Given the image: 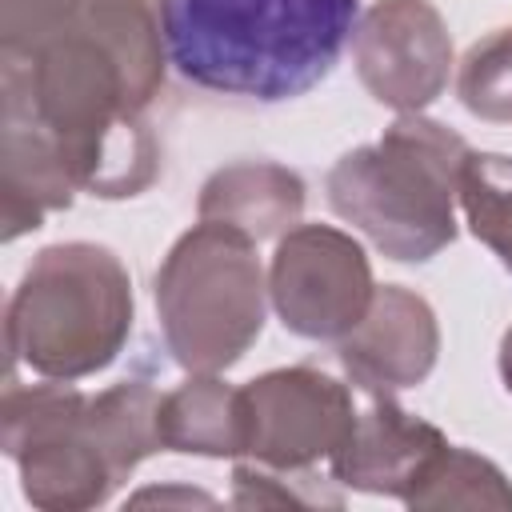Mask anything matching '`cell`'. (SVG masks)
<instances>
[{
  "label": "cell",
  "instance_id": "e0dca14e",
  "mask_svg": "<svg viewBox=\"0 0 512 512\" xmlns=\"http://www.w3.org/2000/svg\"><path fill=\"white\" fill-rule=\"evenodd\" d=\"M404 504L408 508H496V512H508L512 484L488 456L448 444L444 456L424 476V484Z\"/></svg>",
  "mask_w": 512,
  "mask_h": 512
},
{
  "label": "cell",
  "instance_id": "30bf717a",
  "mask_svg": "<svg viewBox=\"0 0 512 512\" xmlns=\"http://www.w3.org/2000/svg\"><path fill=\"white\" fill-rule=\"evenodd\" d=\"M336 356L352 384L372 396L416 388L432 376L440 356L436 312L420 292L404 284H380L364 320L344 340H336Z\"/></svg>",
  "mask_w": 512,
  "mask_h": 512
},
{
  "label": "cell",
  "instance_id": "2e32d148",
  "mask_svg": "<svg viewBox=\"0 0 512 512\" xmlns=\"http://www.w3.org/2000/svg\"><path fill=\"white\" fill-rule=\"evenodd\" d=\"M456 204L468 232L512 272V156L468 148L456 180Z\"/></svg>",
  "mask_w": 512,
  "mask_h": 512
},
{
  "label": "cell",
  "instance_id": "9a60e30c",
  "mask_svg": "<svg viewBox=\"0 0 512 512\" xmlns=\"http://www.w3.org/2000/svg\"><path fill=\"white\" fill-rule=\"evenodd\" d=\"M84 432L108 460L116 484H124L160 444V392L148 380H120L88 396Z\"/></svg>",
  "mask_w": 512,
  "mask_h": 512
},
{
  "label": "cell",
  "instance_id": "d6986e66",
  "mask_svg": "<svg viewBox=\"0 0 512 512\" xmlns=\"http://www.w3.org/2000/svg\"><path fill=\"white\" fill-rule=\"evenodd\" d=\"M232 504L236 508H344L336 480H324L316 468H272L240 456L232 468Z\"/></svg>",
  "mask_w": 512,
  "mask_h": 512
},
{
  "label": "cell",
  "instance_id": "8fae6325",
  "mask_svg": "<svg viewBox=\"0 0 512 512\" xmlns=\"http://www.w3.org/2000/svg\"><path fill=\"white\" fill-rule=\"evenodd\" d=\"M444 448H448V436L436 424L412 416L384 392V396H372L364 412H356L328 468H332V480L352 492L408 500L424 484L432 464L444 456Z\"/></svg>",
  "mask_w": 512,
  "mask_h": 512
},
{
  "label": "cell",
  "instance_id": "6da1fadb",
  "mask_svg": "<svg viewBox=\"0 0 512 512\" xmlns=\"http://www.w3.org/2000/svg\"><path fill=\"white\" fill-rule=\"evenodd\" d=\"M168 68L200 92L284 104L332 76L360 0H156Z\"/></svg>",
  "mask_w": 512,
  "mask_h": 512
},
{
  "label": "cell",
  "instance_id": "ac0fdd59",
  "mask_svg": "<svg viewBox=\"0 0 512 512\" xmlns=\"http://www.w3.org/2000/svg\"><path fill=\"white\" fill-rule=\"evenodd\" d=\"M460 104L484 124H512V24L480 36L456 68Z\"/></svg>",
  "mask_w": 512,
  "mask_h": 512
},
{
  "label": "cell",
  "instance_id": "ffe728a7",
  "mask_svg": "<svg viewBox=\"0 0 512 512\" xmlns=\"http://www.w3.org/2000/svg\"><path fill=\"white\" fill-rule=\"evenodd\" d=\"M68 24V0H0V56L28 60Z\"/></svg>",
  "mask_w": 512,
  "mask_h": 512
},
{
  "label": "cell",
  "instance_id": "7402d4cb",
  "mask_svg": "<svg viewBox=\"0 0 512 512\" xmlns=\"http://www.w3.org/2000/svg\"><path fill=\"white\" fill-rule=\"evenodd\" d=\"M496 364H500V380H504V388L512 392V324H508V332H504V340H500V356H496Z\"/></svg>",
  "mask_w": 512,
  "mask_h": 512
},
{
  "label": "cell",
  "instance_id": "7c38bea8",
  "mask_svg": "<svg viewBox=\"0 0 512 512\" xmlns=\"http://www.w3.org/2000/svg\"><path fill=\"white\" fill-rule=\"evenodd\" d=\"M4 240L36 232L48 212H64L76 196V180L64 156L32 108L4 96Z\"/></svg>",
  "mask_w": 512,
  "mask_h": 512
},
{
  "label": "cell",
  "instance_id": "9c48e42d",
  "mask_svg": "<svg viewBox=\"0 0 512 512\" xmlns=\"http://www.w3.org/2000/svg\"><path fill=\"white\" fill-rule=\"evenodd\" d=\"M352 64L368 96L392 112H424L452 76V36L432 0H376L352 32Z\"/></svg>",
  "mask_w": 512,
  "mask_h": 512
},
{
  "label": "cell",
  "instance_id": "5b68a950",
  "mask_svg": "<svg viewBox=\"0 0 512 512\" xmlns=\"http://www.w3.org/2000/svg\"><path fill=\"white\" fill-rule=\"evenodd\" d=\"M152 296L172 360L184 372H224L264 332L268 272L248 232L200 220L168 248Z\"/></svg>",
  "mask_w": 512,
  "mask_h": 512
},
{
  "label": "cell",
  "instance_id": "44dd1931",
  "mask_svg": "<svg viewBox=\"0 0 512 512\" xmlns=\"http://www.w3.org/2000/svg\"><path fill=\"white\" fill-rule=\"evenodd\" d=\"M132 504H212V496L196 488H144L132 496Z\"/></svg>",
  "mask_w": 512,
  "mask_h": 512
},
{
  "label": "cell",
  "instance_id": "3957f363",
  "mask_svg": "<svg viewBox=\"0 0 512 512\" xmlns=\"http://www.w3.org/2000/svg\"><path fill=\"white\" fill-rule=\"evenodd\" d=\"M468 144L424 112H400L376 144L344 152L328 176V208L388 260L424 264L456 240V180Z\"/></svg>",
  "mask_w": 512,
  "mask_h": 512
},
{
  "label": "cell",
  "instance_id": "277c9868",
  "mask_svg": "<svg viewBox=\"0 0 512 512\" xmlns=\"http://www.w3.org/2000/svg\"><path fill=\"white\" fill-rule=\"evenodd\" d=\"M132 316V276L112 248L92 240L48 244L8 300V364H24L44 380L96 376L128 344Z\"/></svg>",
  "mask_w": 512,
  "mask_h": 512
},
{
  "label": "cell",
  "instance_id": "52a82bcc",
  "mask_svg": "<svg viewBox=\"0 0 512 512\" xmlns=\"http://www.w3.org/2000/svg\"><path fill=\"white\" fill-rule=\"evenodd\" d=\"M376 296L372 264L348 232L296 224L276 240L268 264V304L304 340H344Z\"/></svg>",
  "mask_w": 512,
  "mask_h": 512
},
{
  "label": "cell",
  "instance_id": "5bb4252c",
  "mask_svg": "<svg viewBox=\"0 0 512 512\" xmlns=\"http://www.w3.org/2000/svg\"><path fill=\"white\" fill-rule=\"evenodd\" d=\"M160 444L164 452L240 460L248 444L240 388L220 372H188L184 384L160 396Z\"/></svg>",
  "mask_w": 512,
  "mask_h": 512
},
{
  "label": "cell",
  "instance_id": "8992f818",
  "mask_svg": "<svg viewBox=\"0 0 512 512\" xmlns=\"http://www.w3.org/2000/svg\"><path fill=\"white\" fill-rule=\"evenodd\" d=\"M88 396L72 380L16 384L0 400V448L20 468V492L44 512H84L112 496L116 476L84 432Z\"/></svg>",
  "mask_w": 512,
  "mask_h": 512
},
{
  "label": "cell",
  "instance_id": "ba28073f",
  "mask_svg": "<svg viewBox=\"0 0 512 512\" xmlns=\"http://www.w3.org/2000/svg\"><path fill=\"white\" fill-rule=\"evenodd\" d=\"M248 444L244 456L272 468H316L344 444L356 404L348 384L312 364L272 368L240 388Z\"/></svg>",
  "mask_w": 512,
  "mask_h": 512
},
{
  "label": "cell",
  "instance_id": "7a4b0ae2",
  "mask_svg": "<svg viewBox=\"0 0 512 512\" xmlns=\"http://www.w3.org/2000/svg\"><path fill=\"white\" fill-rule=\"evenodd\" d=\"M0 60V92L32 108L80 192L124 200L160 176V144L132 108L116 56L92 32L64 24L28 60Z\"/></svg>",
  "mask_w": 512,
  "mask_h": 512
},
{
  "label": "cell",
  "instance_id": "4fadbf2b",
  "mask_svg": "<svg viewBox=\"0 0 512 512\" xmlns=\"http://www.w3.org/2000/svg\"><path fill=\"white\" fill-rule=\"evenodd\" d=\"M304 180L276 160H236L216 168L196 200L200 220H220L260 240H280L300 224Z\"/></svg>",
  "mask_w": 512,
  "mask_h": 512
}]
</instances>
